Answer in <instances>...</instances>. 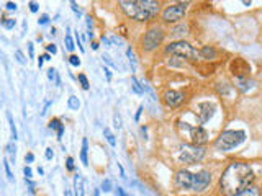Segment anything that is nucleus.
Instances as JSON below:
<instances>
[{
    "label": "nucleus",
    "instance_id": "nucleus-1",
    "mask_svg": "<svg viewBox=\"0 0 262 196\" xmlns=\"http://www.w3.org/2000/svg\"><path fill=\"white\" fill-rule=\"evenodd\" d=\"M254 182V172L252 169L244 162H233L228 165V169L223 172L221 177V193L233 196L239 191L251 186Z\"/></svg>",
    "mask_w": 262,
    "mask_h": 196
},
{
    "label": "nucleus",
    "instance_id": "nucleus-2",
    "mask_svg": "<svg viewBox=\"0 0 262 196\" xmlns=\"http://www.w3.org/2000/svg\"><path fill=\"white\" fill-rule=\"evenodd\" d=\"M120 7L128 17L138 21L151 20L159 13V2H154V0H121Z\"/></svg>",
    "mask_w": 262,
    "mask_h": 196
},
{
    "label": "nucleus",
    "instance_id": "nucleus-3",
    "mask_svg": "<svg viewBox=\"0 0 262 196\" xmlns=\"http://www.w3.org/2000/svg\"><path fill=\"white\" fill-rule=\"evenodd\" d=\"M246 133L244 131H224L220 134V137L216 139L215 147L218 150H231L233 147H237L241 142H244Z\"/></svg>",
    "mask_w": 262,
    "mask_h": 196
},
{
    "label": "nucleus",
    "instance_id": "nucleus-4",
    "mask_svg": "<svg viewBox=\"0 0 262 196\" xmlns=\"http://www.w3.org/2000/svg\"><path fill=\"white\" fill-rule=\"evenodd\" d=\"M166 53L177 56V57H184V59H190V61H197V57H200V53L197 49H193V46H190L187 41H174L166 47Z\"/></svg>",
    "mask_w": 262,
    "mask_h": 196
},
{
    "label": "nucleus",
    "instance_id": "nucleus-5",
    "mask_svg": "<svg viewBox=\"0 0 262 196\" xmlns=\"http://www.w3.org/2000/svg\"><path fill=\"white\" fill-rule=\"evenodd\" d=\"M205 157V149L195 144H184L180 147V162L187 163V165H193V163L200 162Z\"/></svg>",
    "mask_w": 262,
    "mask_h": 196
},
{
    "label": "nucleus",
    "instance_id": "nucleus-6",
    "mask_svg": "<svg viewBox=\"0 0 262 196\" xmlns=\"http://www.w3.org/2000/svg\"><path fill=\"white\" fill-rule=\"evenodd\" d=\"M164 41V31L161 30L159 26L156 28H151L146 34H144V39H143V47L146 51H152L156 49L161 43Z\"/></svg>",
    "mask_w": 262,
    "mask_h": 196
},
{
    "label": "nucleus",
    "instance_id": "nucleus-7",
    "mask_svg": "<svg viewBox=\"0 0 262 196\" xmlns=\"http://www.w3.org/2000/svg\"><path fill=\"white\" fill-rule=\"evenodd\" d=\"M185 11H187V3L171 5V7H167V8L164 10L162 18H164V21H167V23H174V21H179V20L184 17Z\"/></svg>",
    "mask_w": 262,
    "mask_h": 196
},
{
    "label": "nucleus",
    "instance_id": "nucleus-8",
    "mask_svg": "<svg viewBox=\"0 0 262 196\" xmlns=\"http://www.w3.org/2000/svg\"><path fill=\"white\" fill-rule=\"evenodd\" d=\"M211 182V173L208 170H201L198 173L193 175V183H192V190L193 191H203L205 188L210 185Z\"/></svg>",
    "mask_w": 262,
    "mask_h": 196
},
{
    "label": "nucleus",
    "instance_id": "nucleus-9",
    "mask_svg": "<svg viewBox=\"0 0 262 196\" xmlns=\"http://www.w3.org/2000/svg\"><path fill=\"white\" fill-rule=\"evenodd\" d=\"M192 183H193V173L187 170H180L175 175V186L180 190H192Z\"/></svg>",
    "mask_w": 262,
    "mask_h": 196
},
{
    "label": "nucleus",
    "instance_id": "nucleus-10",
    "mask_svg": "<svg viewBox=\"0 0 262 196\" xmlns=\"http://www.w3.org/2000/svg\"><path fill=\"white\" fill-rule=\"evenodd\" d=\"M164 101H166L167 106L175 108L184 101V93H180V92H177V90H167L166 93H164Z\"/></svg>",
    "mask_w": 262,
    "mask_h": 196
},
{
    "label": "nucleus",
    "instance_id": "nucleus-11",
    "mask_svg": "<svg viewBox=\"0 0 262 196\" xmlns=\"http://www.w3.org/2000/svg\"><path fill=\"white\" fill-rule=\"evenodd\" d=\"M231 72L237 79H244L249 72V64L246 61H243V59H236V61L231 64Z\"/></svg>",
    "mask_w": 262,
    "mask_h": 196
},
{
    "label": "nucleus",
    "instance_id": "nucleus-12",
    "mask_svg": "<svg viewBox=\"0 0 262 196\" xmlns=\"http://www.w3.org/2000/svg\"><path fill=\"white\" fill-rule=\"evenodd\" d=\"M208 141V133L203 129V127H192V142L195 146H201Z\"/></svg>",
    "mask_w": 262,
    "mask_h": 196
},
{
    "label": "nucleus",
    "instance_id": "nucleus-13",
    "mask_svg": "<svg viewBox=\"0 0 262 196\" xmlns=\"http://www.w3.org/2000/svg\"><path fill=\"white\" fill-rule=\"evenodd\" d=\"M198 110H200V121L207 123L208 119L213 116V113H215V105L205 101V103H200V105H198Z\"/></svg>",
    "mask_w": 262,
    "mask_h": 196
},
{
    "label": "nucleus",
    "instance_id": "nucleus-14",
    "mask_svg": "<svg viewBox=\"0 0 262 196\" xmlns=\"http://www.w3.org/2000/svg\"><path fill=\"white\" fill-rule=\"evenodd\" d=\"M74 194L84 196V178L80 175H75V178H74Z\"/></svg>",
    "mask_w": 262,
    "mask_h": 196
},
{
    "label": "nucleus",
    "instance_id": "nucleus-15",
    "mask_svg": "<svg viewBox=\"0 0 262 196\" xmlns=\"http://www.w3.org/2000/svg\"><path fill=\"white\" fill-rule=\"evenodd\" d=\"M200 57L201 59H215L216 57V49L213 46H205L203 49L200 51Z\"/></svg>",
    "mask_w": 262,
    "mask_h": 196
},
{
    "label": "nucleus",
    "instance_id": "nucleus-16",
    "mask_svg": "<svg viewBox=\"0 0 262 196\" xmlns=\"http://www.w3.org/2000/svg\"><path fill=\"white\" fill-rule=\"evenodd\" d=\"M233 196H260V190L257 186H247L246 190L243 191H239V193H236V194H233Z\"/></svg>",
    "mask_w": 262,
    "mask_h": 196
},
{
    "label": "nucleus",
    "instance_id": "nucleus-17",
    "mask_svg": "<svg viewBox=\"0 0 262 196\" xmlns=\"http://www.w3.org/2000/svg\"><path fill=\"white\" fill-rule=\"evenodd\" d=\"M256 85V82L254 80H249V79H237V87H239L243 92H247V90H251L252 87Z\"/></svg>",
    "mask_w": 262,
    "mask_h": 196
},
{
    "label": "nucleus",
    "instance_id": "nucleus-18",
    "mask_svg": "<svg viewBox=\"0 0 262 196\" xmlns=\"http://www.w3.org/2000/svg\"><path fill=\"white\" fill-rule=\"evenodd\" d=\"M87 150H88V141L85 137L82 139V150H80V160L84 165H88V159H87Z\"/></svg>",
    "mask_w": 262,
    "mask_h": 196
},
{
    "label": "nucleus",
    "instance_id": "nucleus-19",
    "mask_svg": "<svg viewBox=\"0 0 262 196\" xmlns=\"http://www.w3.org/2000/svg\"><path fill=\"white\" fill-rule=\"evenodd\" d=\"M7 118H8V123H10L12 137H13V141H17V139H18V133H17V124H15V123H13V118H12V114H10V113L7 114Z\"/></svg>",
    "mask_w": 262,
    "mask_h": 196
},
{
    "label": "nucleus",
    "instance_id": "nucleus-20",
    "mask_svg": "<svg viewBox=\"0 0 262 196\" xmlns=\"http://www.w3.org/2000/svg\"><path fill=\"white\" fill-rule=\"evenodd\" d=\"M67 108L69 110H79L80 108V101L77 97H71L69 100H67Z\"/></svg>",
    "mask_w": 262,
    "mask_h": 196
},
{
    "label": "nucleus",
    "instance_id": "nucleus-21",
    "mask_svg": "<svg viewBox=\"0 0 262 196\" xmlns=\"http://www.w3.org/2000/svg\"><path fill=\"white\" fill-rule=\"evenodd\" d=\"M103 134H105V137H107L108 144H110L111 147H115V146H116V141H115V136L111 134V131L108 129V127H105V129H103Z\"/></svg>",
    "mask_w": 262,
    "mask_h": 196
},
{
    "label": "nucleus",
    "instance_id": "nucleus-22",
    "mask_svg": "<svg viewBox=\"0 0 262 196\" xmlns=\"http://www.w3.org/2000/svg\"><path fill=\"white\" fill-rule=\"evenodd\" d=\"M7 152L10 154L12 162L15 163V157H17V147H15V144H13V142H8V146H7Z\"/></svg>",
    "mask_w": 262,
    "mask_h": 196
},
{
    "label": "nucleus",
    "instance_id": "nucleus-23",
    "mask_svg": "<svg viewBox=\"0 0 262 196\" xmlns=\"http://www.w3.org/2000/svg\"><path fill=\"white\" fill-rule=\"evenodd\" d=\"M15 25H17V20H13V18H3L2 20V26H5L7 30H12Z\"/></svg>",
    "mask_w": 262,
    "mask_h": 196
},
{
    "label": "nucleus",
    "instance_id": "nucleus-24",
    "mask_svg": "<svg viewBox=\"0 0 262 196\" xmlns=\"http://www.w3.org/2000/svg\"><path fill=\"white\" fill-rule=\"evenodd\" d=\"M131 83H133V90L136 92V93H143V87H141V83L138 82V79L136 77H131Z\"/></svg>",
    "mask_w": 262,
    "mask_h": 196
},
{
    "label": "nucleus",
    "instance_id": "nucleus-25",
    "mask_svg": "<svg viewBox=\"0 0 262 196\" xmlns=\"http://www.w3.org/2000/svg\"><path fill=\"white\" fill-rule=\"evenodd\" d=\"M3 167H5V172H7V178H8L10 182H13V180H15V177H13V173H12V170H10L8 159H5V160H3Z\"/></svg>",
    "mask_w": 262,
    "mask_h": 196
},
{
    "label": "nucleus",
    "instance_id": "nucleus-26",
    "mask_svg": "<svg viewBox=\"0 0 262 196\" xmlns=\"http://www.w3.org/2000/svg\"><path fill=\"white\" fill-rule=\"evenodd\" d=\"M64 43H66V47H67V51H74V41H72V38H71V34H66V38H64Z\"/></svg>",
    "mask_w": 262,
    "mask_h": 196
},
{
    "label": "nucleus",
    "instance_id": "nucleus-27",
    "mask_svg": "<svg viewBox=\"0 0 262 196\" xmlns=\"http://www.w3.org/2000/svg\"><path fill=\"white\" fill-rule=\"evenodd\" d=\"M79 82H80V85H82V88L84 90H88V87H90V83H88L87 80V77L84 74H79Z\"/></svg>",
    "mask_w": 262,
    "mask_h": 196
},
{
    "label": "nucleus",
    "instance_id": "nucleus-28",
    "mask_svg": "<svg viewBox=\"0 0 262 196\" xmlns=\"http://www.w3.org/2000/svg\"><path fill=\"white\" fill-rule=\"evenodd\" d=\"M48 126H49V127H51V129H56V131H58V129H59V127H61V126H62V123H61V119H58V118H54V119H51V121H49V124H48Z\"/></svg>",
    "mask_w": 262,
    "mask_h": 196
},
{
    "label": "nucleus",
    "instance_id": "nucleus-29",
    "mask_svg": "<svg viewBox=\"0 0 262 196\" xmlns=\"http://www.w3.org/2000/svg\"><path fill=\"white\" fill-rule=\"evenodd\" d=\"M69 62H71V66L79 67V66H80V59H79V56H74V54H72L71 57H69Z\"/></svg>",
    "mask_w": 262,
    "mask_h": 196
},
{
    "label": "nucleus",
    "instance_id": "nucleus-30",
    "mask_svg": "<svg viewBox=\"0 0 262 196\" xmlns=\"http://www.w3.org/2000/svg\"><path fill=\"white\" fill-rule=\"evenodd\" d=\"M218 92H220V93H228V92H229V87H228V83L226 82H223V83H218Z\"/></svg>",
    "mask_w": 262,
    "mask_h": 196
},
{
    "label": "nucleus",
    "instance_id": "nucleus-31",
    "mask_svg": "<svg viewBox=\"0 0 262 196\" xmlns=\"http://www.w3.org/2000/svg\"><path fill=\"white\" fill-rule=\"evenodd\" d=\"M15 57H17V61L20 64H26V59H25V56H23L22 51H15Z\"/></svg>",
    "mask_w": 262,
    "mask_h": 196
},
{
    "label": "nucleus",
    "instance_id": "nucleus-32",
    "mask_svg": "<svg viewBox=\"0 0 262 196\" xmlns=\"http://www.w3.org/2000/svg\"><path fill=\"white\" fill-rule=\"evenodd\" d=\"M102 190H103V191H111V182H110V180H103Z\"/></svg>",
    "mask_w": 262,
    "mask_h": 196
},
{
    "label": "nucleus",
    "instance_id": "nucleus-33",
    "mask_svg": "<svg viewBox=\"0 0 262 196\" xmlns=\"http://www.w3.org/2000/svg\"><path fill=\"white\" fill-rule=\"evenodd\" d=\"M23 173H25L26 180H30L31 177H33V170H31V167H25V169H23Z\"/></svg>",
    "mask_w": 262,
    "mask_h": 196
},
{
    "label": "nucleus",
    "instance_id": "nucleus-34",
    "mask_svg": "<svg viewBox=\"0 0 262 196\" xmlns=\"http://www.w3.org/2000/svg\"><path fill=\"white\" fill-rule=\"evenodd\" d=\"M185 30H187V28H185L184 25H182V26H177V28H174V30H172V34H184Z\"/></svg>",
    "mask_w": 262,
    "mask_h": 196
},
{
    "label": "nucleus",
    "instance_id": "nucleus-35",
    "mask_svg": "<svg viewBox=\"0 0 262 196\" xmlns=\"http://www.w3.org/2000/svg\"><path fill=\"white\" fill-rule=\"evenodd\" d=\"M56 75H58V72H56L54 69L48 70V79H49V80H56Z\"/></svg>",
    "mask_w": 262,
    "mask_h": 196
},
{
    "label": "nucleus",
    "instance_id": "nucleus-36",
    "mask_svg": "<svg viewBox=\"0 0 262 196\" xmlns=\"http://www.w3.org/2000/svg\"><path fill=\"white\" fill-rule=\"evenodd\" d=\"M46 49H48V54H56V53H58V47H56V44L46 46Z\"/></svg>",
    "mask_w": 262,
    "mask_h": 196
},
{
    "label": "nucleus",
    "instance_id": "nucleus-37",
    "mask_svg": "<svg viewBox=\"0 0 262 196\" xmlns=\"http://www.w3.org/2000/svg\"><path fill=\"white\" fill-rule=\"evenodd\" d=\"M48 21H49V17H48V15H41V17H39V20H38L39 25H46Z\"/></svg>",
    "mask_w": 262,
    "mask_h": 196
},
{
    "label": "nucleus",
    "instance_id": "nucleus-38",
    "mask_svg": "<svg viewBox=\"0 0 262 196\" xmlns=\"http://www.w3.org/2000/svg\"><path fill=\"white\" fill-rule=\"evenodd\" d=\"M28 5H30V10L33 11V13H36V11H38V8H39V5H38L36 2H30Z\"/></svg>",
    "mask_w": 262,
    "mask_h": 196
},
{
    "label": "nucleus",
    "instance_id": "nucleus-39",
    "mask_svg": "<svg viewBox=\"0 0 262 196\" xmlns=\"http://www.w3.org/2000/svg\"><path fill=\"white\" fill-rule=\"evenodd\" d=\"M126 54H128V57H130V61L133 64H136V59H134V54H133V51H131V47H128V51H126Z\"/></svg>",
    "mask_w": 262,
    "mask_h": 196
},
{
    "label": "nucleus",
    "instance_id": "nucleus-40",
    "mask_svg": "<svg viewBox=\"0 0 262 196\" xmlns=\"http://www.w3.org/2000/svg\"><path fill=\"white\" fill-rule=\"evenodd\" d=\"M67 169H69V170H74V159H72V157H67Z\"/></svg>",
    "mask_w": 262,
    "mask_h": 196
},
{
    "label": "nucleus",
    "instance_id": "nucleus-41",
    "mask_svg": "<svg viewBox=\"0 0 262 196\" xmlns=\"http://www.w3.org/2000/svg\"><path fill=\"white\" fill-rule=\"evenodd\" d=\"M44 155H46L48 160H51V159L54 157V154H52V149H51V147H48V149H46V154H44Z\"/></svg>",
    "mask_w": 262,
    "mask_h": 196
},
{
    "label": "nucleus",
    "instance_id": "nucleus-42",
    "mask_svg": "<svg viewBox=\"0 0 262 196\" xmlns=\"http://www.w3.org/2000/svg\"><path fill=\"white\" fill-rule=\"evenodd\" d=\"M7 10H17V3L15 2H7Z\"/></svg>",
    "mask_w": 262,
    "mask_h": 196
},
{
    "label": "nucleus",
    "instance_id": "nucleus-43",
    "mask_svg": "<svg viewBox=\"0 0 262 196\" xmlns=\"http://www.w3.org/2000/svg\"><path fill=\"white\" fill-rule=\"evenodd\" d=\"M33 160H35V155L31 154V152H30V154H26V155H25V162H28V163H31V162H33Z\"/></svg>",
    "mask_w": 262,
    "mask_h": 196
},
{
    "label": "nucleus",
    "instance_id": "nucleus-44",
    "mask_svg": "<svg viewBox=\"0 0 262 196\" xmlns=\"http://www.w3.org/2000/svg\"><path fill=\"white\" fill-rule=\"evenodd\" d=\"M71 7H72V10H74V13H77V15H80V10H79L77 3H75V2H71Z\"/></svg>",
    "mask_w": 262,
    "mask_h": 196
},
{
    "label": "nucleus",
    "instance_id": "nucleus-45",
    "mask_svg": "<svg viewBox=\"0 0 262 196\" xmlns=\"http://www.w3.org/2000/svg\"><path fill=\"white\" fill-rule=\"evenodd\" d=\"M87 28H88V31H92V26H94V21H92V17H87Z\"/></svg>",
    "mask_w": 262,
    "mask_h": 196
},
{
    "label": "nucleus",
    "instance_id": "nucleus-46",
    "mask_svg": "<svg viewBox=\"0 0 262 196\" xmlns=\"http://www.w3.org/2000/svg\"><path fill=\"white\" fill-rule=\"evenodd\" d=\"M28 51H30V57L35 56V49H33V43H28Z\"/></svg>",
    "mask_w": 262,
    "mask_h": 196
},
{
    "label": "nucleus",
    "instance_id": "nucleus-47",
    "mask_svg": "<svg viewBox=\"0 0 262 196\" xmlns=\"http://www.w3.org/2000/svg\"><path fill=\"white\" fill-rule=\"evenodd\" d=\"M116 196H126V193H124V191H123V188H116Z\"/></svg>",
    "mask_w": 262,
    "mask_h": 196
},
{
    "label": "nucleus",
    "instance_id": "nucleus-48",
    "mask_svg": "<svg viewBox=\"0 0 262 196\" xmlns=\"http://www.w3.org/2000/svg\"><path fill=\"white\" fill-rule=\"evenodd\" d=\"M62 134H64V124L58 129V139H61V137H62Z\"/></svg>",
    "mask_w": 262,
    "mask_h": 196
},
{
    "label": "nucleus",
    "instance_id": "nucleus-49",
    "mask_svg": "<svg viewBox=\"0 0 262 196\" xmlns=\"http://www.w3.org/2000/svg\"><path fill=\"white\" fill-rule=\"evenodd\" d=\"M141 111H143V105H141V106L138 108V113H136V116H134V119H136V121H138V119H139V116H141Z\"/></svg>",
    "mask_w": 262,
    "mask_h": 196
},
{
    "label": "nucleus",
    "instance_id": "nucleus-50",
    "mask_svg": "<svg viewBox=\"0 0 262 196\" xmlns=\"http://www.w3.org/2000/svg\"><path fill=\"white\" fill-rule=\"evenodd\" d=\"M102 41L105 43V44H107V46H111V43H110V39H108L107 38V36H102Z\"/></svg>",
    "mask_w": 262,
    "mask_h": 196
},
{
    "label": "nucleus",
    "instance_id": "nucleus-51",
    "mask_svg": "<svg viewBox=\"0 0 262 196\" xmlns=\"http://www.w3.org/2000/svg\"><path fill=\"white\" fill-rule=\"evenodd\" d=\"M103 70H105V74H107V79H108V80H110V79H111V72L108 70L107 67H103Z\"/></svg>",
    "mask_w": 262,
    "mask_h": 196
},
{
    "label": "nucleus",
    "instance_id": "nucleus-52",
    "mask_svg": "<svg viewBox=\"0 0 262 196\" xmlns=\"http://www.w3.org/2000/svg\"><path fill=\"white\" fill-rule=\"evenodd\" d=\"M115 126H116V127H120V126H121V121H120V118H118V116H115Z\"/></svg>",
    "mask_w": 262,
    "mask_h": 196
},
{
    "label": "nucleus",
    "instance_id": "nucleus-53",
    "mask_svg": "<svg viewBox=\"0 0 262 196\" xmlns=\"http://www.w3.org/2000/svg\"><path fill=\"white\" fill-rule=\"evenodd\" d=\"M43 62H44L43 56H39V59H38V67H41V66H43Z\"/></svg>",
    "mask_w": 262,
    "mask_h": 196
},
{
    "label": "nucleus",
    "instance_id": "nucleus-54",
    "mask_svg": "<svg viewBox=\"0 0 262 196\" xmlns=\"http://www.w3.org/2000/svg\"><path fill=\"white\" fill-rule=\"evenodd\" d=\"M43 59H44V61H51V54H44Z\"/></svg>",
    "mask_w": 262,
    "mask_h": 196
},
{
    "label": "nucleus",
    "instance_id": "nucleus-55",
    "mask_svg": "<svg viewBox=\"0 0 262 196\" xmlns=\"http://www.w3.org/2000/svg\"><path fill=\"white\" fill-rule=\"evenodd\" d=\"M92 49H98V44H97V43H92Z\"/></svg>",
    "mask_w": 262,
    "mask_h": 196
},
{
    "label": "nucleus",
    "instance_id": "nucleus-56",
    "mask_svg": "<svg viewBox=\"0 0 262 196\" xmlns=\"http://www.w3.org/2000/svg\"><path fill=\"white\" fill-rule=\"evenodd\" d=\"M64 194H66V196H72L71 194V190H66V193H64Z\"/></svg>",
    "mask_w": 262,
    "mask_h": 196
},
{
    "label": "nucleus",
    "instance_id": "nucleus-57",
    "mask_svg": "<svg viewBox=\"0 0 262 196\" xmlns=\"http://www.w3.org/2000/svg\"><path fill=\"white\" fill-rule=\"evenodd\" d=\"M94 196H98V190H95V193H94Z\"/></svg>",
    "mask_w": 262,
    "mask_h": 196
},
{
    "label": "nucleus",
    "instance_id": "nucleus-58",
    "mask_svg": "<svg viewBox=\"0 0 262 196\" xmlns=\"http://www.w3.org/2000/svg\"><path fill=\"white\" fill-rule=\"evenodd\" d=\"M126 196H128V194H126Z\"/></svg>",
    "mask_w": 262,
    "mask_h": 196
}]
</instances>
